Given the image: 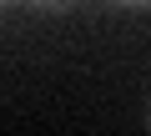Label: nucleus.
<instances>
[{
	"mask_svg": "<svg viewBox=\"0 0 151 136\" xmlns=\"http://www.w3.org/2000/svg\"><path fill=\"white\" fill-rule=\"evenodd\" d=\"M126 5H151V0H126Z\"/></svg>",
	"mask_w": 151,
	"mask_h": 136,
	"instance_id": "obj_2",
	"label": "nucleus"
},
{
	"mask_svg": "<svg viewBox=\"0 0 151 136\" xmlns=\"http://www.w3.org/2000/svg\"><path fill=\"white\" fill-rule=\"evenodd\" d=\"M35 5H65V0H35Z\"/></svg>",
	"mask_w": 151,
	"mask_h": 136,
	"instance_id": "obj_1",
	"label": "nucleus"
}]
</instances>
